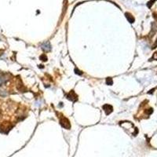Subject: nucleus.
Segmentation results:
<instances>
[{
  "mask_svg": "<svg viewBox=\"0 0 157 157\" xmlns=\"http://www.w3.org/2000/svg\"><path fill=\"white\" fill-rule=\"evenodd\" d=\"M68 99H69V100L72 101H76L78 100V96H77L76 93L74 92L73 90H72L69 94L67 95Z\"/></svg>",
  "mask_w": 157,
  "mask_h": 157,
  "instance_id": "obj_1",
  "label": "nucleus"
},
{
  "mask_svg": "<svg viewBox=\"0 0 157 157\" xmlns=\"http://www.w3.org/2000/svg\"><path fill=\"white\" fill-rule=\"evenodd\" d=\"M60 124L63 126L64 128H67V129H69L70 128V123H69V121L66 118H62L60 120Z\"/></svg>",
  "mask_w": 157,
  "mask_h": 157,
  "instance_id": "obj_2",
  "label": "nucleus"
},
{
  "mask_svg": "<svg viewBox=\"0 0 157 157\" xmlns=\"http://www.w3.org/2000/svg\"><path fill=\"white\" fill-rule=\"evenodd\" d=\"M42 49L44 50V51H50V49H51V47H50V44L49 42H47L42 45Z\"/></svg>",
  "mask_w": 157,
  "mask_h": 157,
  "instance_id": "obj_3",
  "label": "nucleus"
},
{
  "mask_svg": "<svg viewBox=\"0 0 157 157\" xmlns=\"http://www.w3.org/2000/svg\"><path fill=\"white\" fill-rule=\"evenodd\" d=\"M104 109L105 111V112L106 114H109L110 112H112V107L111 106V105H108V104H106V105H104Z\"/></svg>",
  "mask_w": 157,
  "mask_h": 157,
  "instance_id": "obj_4",
  "label": "nucleus"
},
{
  "mask_svg": "<svg viewBox=\"0 0 157 157\" xmlns=\"http://www.w3.org/2000/svg\"><path fill=\"white\" fill-rule=\"evenodd\" d=\"M40 59L42 60H43V61H46V60H47V57H46V55H45V54H43V55L40 57Z\"/></svg>",
  "mask_w": 157,
  "mask_h": 157,
  "instance_id": "obj_5",
  "label": "nucleus"
},
{
  "mask_svg": "<svg viewBox=\"0 0 157 157\" xmlns=\"http://www.w3.org/2000/svg\"><path fill=\"white\" fill-rule=\"evenodd\" d=\"M107 83L108 84V85H112V79H107Z\"/></svg>",
  "mask_w": 157,
  "mask_h": 157,
  "instance_id": "obj_6",
  "label": "nucleus"
},
{
  "mask_svg": "<svg viewBox=\"0 0 157 157\" xmlns=\"http://www.w3.org/2000/svg\"><path fill=\"white\" fill-rule=\"evenodd\" d=\"M4 81H5V79H4L3 77H0V86L3 83Z\"/></svg>",
  "mask_w": 157,
  "mask_h": 157,
  "instance_id": "obj_7",
  "label": "nucleus"
},
{
  "mask_svg": "<svg viewBox=\"0 0 157 157\" xmlns=\"http://www.w3.org/2000/svg\"><path fill=\"white\" fill-rule=\"evenodd\" d=\"M153 58L154 59H156V60H157V52L156 53H155V54L153 55Z\"/></svg>",
  "mask_w": 157,
  "mask_h": 157,
  "instance_id": "obj_8",
  "label": "nucleus"
},
{
  "mask_svg": "<svg viewBox=\"0 0 157 157\" xmlns=\"http://www.w3.org/2000/svg\"><path fill=\"white\" fill-rule=\"evenodd\" d=\"M75 72H76V74H79V75H81V74H82V73H81V72H79V71L77 70V69H76V70H75Z\"/></svg>",
  "mask_w": 157,
  "mask_h": 157,
  "instance_id": "obj_9",
  "label": "nucleus"
},
{
  "mask_svg": "<svg viewBox=\"0 0 157 157\" xmlns=\"http://www.w3.org/2000/svg\"><path fill=\"white\" fill-rule=\"evenodd\" d=\"M0 117H1V111H0Z\"/></svg>",
  "mask_w": 157,
  "mask_h": 157,
  "instance_id": "obj_10",
  "label": "nucleus"
}]
</instances>
